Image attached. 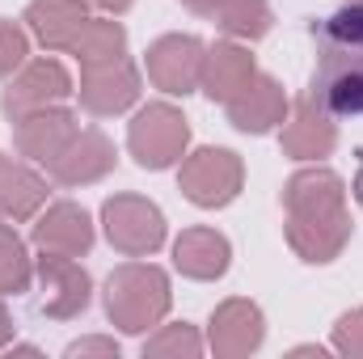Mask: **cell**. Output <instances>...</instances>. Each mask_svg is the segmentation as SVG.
Segmentation results:
<instances>
[{"label": "cell", "mask_w": 363, "mask_h": 359, "mask_svg": "<svg viewBox=\"0 0 363 359\" xmlns=\"http://www.w3.org/2000/svg\"><path fill=\"white\" fill-rule=\"evenodd\" d=\"M283 216H287V245L304 263H334L351 241L347 182L325 165H308L287 178Z\"/></svg>", "instance_id": "cell-1"}, {"label": "cell", "mask_w": 363, "mask_h": 359, "mask_svg": "<svg viewBox=\"0 0 363 359\" xmlns=\"http://www.w3.org/2000/svg\"><path fill=\"white\" fill-rule=\"evenodd\" d=\"M308 97L330 118L363 114V4L330 13L313 30V89Z\"/></svg>", "instance_id": "cell-2"}, {"label": "cell", "mask_w": 363, "mask_h": 359, "mask_svg": "<svg viewBox=\"0 0 363 359\" xmlns=\"http://www.w3.org/2000/svg\"><path fill=\"white\" fill-rule=\"evenodd\" d=\"M174 304L169 275L152 263H123L106 279V317L123 334H148Z\"/></svg>", "instance_id": "cell-3"}, {"label": "cell", "mask_w": 363, "mask_h": 359, "mask_svg": "<svg viewBox=\"0 0 363 359\" xmlns=\"http://www.w3.org/2000/svg\"><path fill=\"white\" fill-rule=\"evenodd\" d=\"M186 144H190V123L169 101H148L127 123V148H131L135 165H144V170L178 165L186 157Z\"/></svg>", "instance_id": "cell-4"}, {"label": "cell", "mask_w": 363, "mask_h": 359, "mask_svg": "<svg viewBox=\"0 0 363 359\" xmlns=\"http://www.w3.org/2000/svg\"><path fill=\"white\" fill-rule=\"evenodd\" d=\"M106 241L127 258H148L165 245V216L144 194H114L101 203Z\"/></svg>", "instance_id": "cell-5"}, {"label": "cell", "mask_w": 363, "mask_h": 359, "mask_svg": "<svg viewBox=\"0 0 363 359\" xmlns=\"http://www.w3.org/2000/svg\"><path fill=\"white\" fill-rule=\"evenodd\" d=\"M241 182H245V165L228 148H199V153L182 157L178 186L194 207H207V211L228 207L241 194Z\"/></svg>", "instance_id": "cell-6"}, {"label": "cell", "mask_w": 363, "mask_h": 359, "mask_svg": "<svg viewBox=\"0 0 363 359\" xmlns=\"http://www.w3.org/2000/svg\"><path fill=\"white\" fill-rule=\"evenodd\" d=\"M34 279H38V313L51 321H72L89 309L93 300V279L89 270L81 267L68 254H51L43 250V258L34 263Z\"/></svg>", "instance_id": "cell-7"}, {"label": "cell", "mask_w": 363, "mask_h": 359, "mask_svg": "<svg viewBox=\"0 0 363 359\" xmlns=\"http://www.w3.org/2000/svg\"><path fill=\"white\" fill-rule=\"evenodd\" d=\"M72 77L60 60L43 55V60H26L9 85H4V97H0V110L17 123L21 114H34V110H47V106H64L72 97Z\"/></svg>", "instance_id": "cell-8"}, {"label": "cell", "mask_w": 363, "mask_h": 359, "mask_svg": "<svg viewBox=\"0 0 363 359\" xmlns=\"http://www.w3.org/2000/svg\"><path fill=\"white\" fill-rule=\"evenodd\" d=\"M203 60H207V47L194 38V34H165L148 47L144 55V72L148 81L169 97H186V93L199 89L203 81Z\"/></svg>", "instance_id": "cell-9"}, {"label": "cell", "mask_w": 363, "mask_h": 359, "mask_svg": "<svg viewBox=\"0 0 363 359\" xmlns=\"http://www.w3.org/2000/svg\"><path fill=\"white\" fill-rule=\"evenodd\" d=\"M81 106L89 114H123L127 106H135L140 97V68L118 55V60H106V64H85L81 68Z\"/></svg>", "instance_id": "cell-10"}, {"label": "cell", "mask_w": 363, "mask_h": 359, "mask_svg": "<svg viewBox=\"0 0 363 359\" xmlns=\"http://www.w3.org/2000/svg\"><path fill=\"white\" fill-rule=\"evenodd\" d=\"M267 338V317L254 300H224L211 313L207 326V347L220 359H245L254 355Z\"/></svg>", "instance_id": "cell-11"}, {"label": "cell", "mask_w": 363, "mask_h": 359, "mask_svg": "<svg viewBox=\"0 0 363 359\" xmlns=\"http://www.w3.org/2000/svg\"><path fill=\"white\" fill-rule=\"evenodd\" d=\"M279 144H283V153H287L291 161H321V157L334 153L338 127H334V118H330L313 97H300V101L287 106Z\"/></svg>", "instance_id": "cell-12"}, {"label": "cell", "mask_w": 363, "mask_h": 359, "mask_svg": "<svg viewBox=\"0 0 363 359\" xmlns=\"http://www.w3.org/2000/svg\"><path fill=\"white\" fill-rule=\"evenodd\" d=\"M81 131L77 114L64 110V106H47V110H34V114H21L13 123V144L26 161H38L47 165L51 157H60L68 148V140Z\"/></svg>", "instance_id": "cell-13"}, {"label": "cell", "mask_w": 363, "mask_h": 359, "mask_svg": "<svg viewBox=\"0 0 363 359\" xmlns=\"http://www.w3.org/2000/svg\"><path fill=\"white\" fill-rule=\"evenodd\" d=\"M287 106H291V101H287L283 85H279L274 77H267V72H258L224 110H228V123H233L237 131H245V136H267L274 127H283Z\"/></svg>", "instance_id": "cell-14"}, {"label": "cell", "mask_w": 363, "mask_h": 359, "mask_svg": "<svg viewBox=\"0 0 363 359\" xmlns=\"http://www.w3.org/2000/svg\"><path fill=\"white\" fill-rule=\"evenodd\" d=\"M114 170V144L101 131H77L60 157L47 161V178L60 186H89Z\"/></svg>", "instance_id": "cell-15"}, {"label": "cell", "mask_w": 363, "mask_h": 359, "mask_svg": "<svg viewBox=\"0 0 363 359\" xmlns=\"http://www.w3.org/2000/svg\"><path fill=\"white\" fill-rule=\"evenodd\" d=\"M21 21L47 51H72V43L89 26V4L85 0H30Z\"/></svg>", "instance_id": "cell-16"}, {"label": "cell", "mask_w": 363, "mask_h": 359, "mask_svg": "<svg viewBox=\"0 0 363 359\" xmlns=\"http://www.w3.org/2000/svg\"><path fill=\"white\" fill-rule=\"evenodd\" d=\"M34 245L38 250H51V254H68V258H81L93 250V220L85 207L77 203H51L38 220H34Z\"/></svg>", "instance_id": "cell-17"}, {"label": "cell", "mask_w": 363, "mask_h": 359, "mask_svg": "<svg viewBox=\"0 0 363 359\" xmlns=\"http://www.w3.org/2000/svg\"><path fill=\"white\" fill-rule=\"evenodd\" d=\"M254 77H258V64H254V55H250L241 43H216V47H207L199 89L207 93L211 101L228 106V101L245 89Z\"/></svg>", "instance_id": "cell-18"}, {"label": "cell", "mask_w": 363, "mask_h": 359, "mask_svg": "<svg viewBox=\"0 0 363 359\" xmlns=\"http://www.w3.org/2000/svg\"><path fill=\"white\" fill-rule=\"evenodd\" d=\"M228 263H233V245L216 228H182V237L174 241V267L186 279L211 283L228 270Z\"/></svg>", "instance_id": "cell-19"}, {"label": "cell", "mask_w": 363, "mask_h": 359, "mask_svg": "<svg viewBox=\"0 0 363 359\" xmlns=\"http://www.w3.org/2000/svg\"><path fill=\"white\" fill-rule=\"evenodd\" d=\"M47 178L30 170L26 161H13L0 153V216L4 220H34L47 203Z\"/></svg>", "instance_id": "cell-20"}, {"label": "cell", "mask_w": 363, "mask_h": 359, "mask_svg": "<svg viewBox=\"0 0 363 359\" xmlns=\"http://www.w3.org/2000/svg\"><path fill=\"white\" fill-rule=\"evenodd\" d=\"M68 55H77L81 68L127 55V30H123V21H114V17H89V26L81 30V38L72 43Z\"/></svg>", "instance_id": "cell-21"}, {"label": "cell", "mask_w": 363, "mask_h": 359, "mask_svg": "<svg viewBox=\"0 0 363 359\" xmlns=\"http://www.w3.org/2000/svg\"><path fill=\"white\" fill-rule=\"evenodd\" d=\"M207 21H216L228 38H250L254 43L271 30V4L267 0H220Z\"/></svg>", "instance_id": "cell-22"}, {"label": "cell", "mask_w": 363, "mask_h": 359, "mask_svg": "<svg viewBox=\"0 0 363 359\" xmlns=\"http://www.w3.org/2000/svg\"><path fill=\"white\" fill-rule=\"evenodd\" d=\"M34 283V258L26 254V241L4 224L0 228V296H21Z\"/></svg>", "instance_id": "cell-23"}, {"label": "cell", "mask_w": 363, "mask_h": 359, "mask_svg": "<svg viewBox=\"0 0 363 359\" xmlns=\"http://www.w3.org/2000/svg\"><path fill=\"white\" fill-rule=\"evenodd\" d=\"M203 355V338L194 326H161L148 343H144V359H194Z\"/></svg>", "instance_id": "cell-24"}, {"label": "cell", "mask_w": 363, "mask_h": 359, "mask_svg": "<svg viewBox=\"0 0 363 359\" xmlns=\"http://www.w3.org/2000/svg\"><path fill=\"white\" fill-rule=\"evenodd\" d=\"M26 60H30V34L17 21L0 17V81H9Z\"/></svg>", "instance_id": "cell-25"}, {"label": "cell", "mask_w": 363, "mask_h": 359, "mask_svg": "<svg viewBox=\"0 0 363 359\" xmlns=\"http://www.w3.org/2000/svg\"><path fill=\"white\" fill-rule=\"evenodd\" d=\"M334 351L351 355V359H363V309H351V313L338 317V326H334Z\"/></svg>", "instance_id": "cell-26"}, {"label": "cell", "mask_w": 363, "mask_h": 359, "mask_svg": "<svg viewBox=\"0 0 363 359\" xmlns=\"http://www.w3.org/2000/svg\"><path fill=\"white\" fill-rule=\"evenodd\" d=\"M64 355H110V359H118V343H114V338H81V343H68Z\"/></svg>", "instance_id": "cell-27"}, {"label": "cell", "mask_w": 363, "mask_h": 359, "mask_svg": "<svg viewBox=\"0 0 363 359\" xmlns=\"http://www.w3.org/2000/svg\"><path fill=\"white\" fill-rule=\"evenodd\" d=\"M89 9H97V13H106V17H118V13H127L135 0H85Z\"/></svg>", "instance_id": "cell-28"}, {"label": "cell", "mask_w": 363, "mask_h": 359, "mask_svg": "<svg viewBox=\"0 0 363 359\" xmlns=\"http://www.w3.org/2000/svg\"><path fill=\"white\" fill-rule=\"evenodd\" d=\"M13 343V317H9V309H4V296H0V351Z\"/></svg>", "instance_id": "cell-29"}, {"label": "cell", "mask_w": 363, "mask_h": 359, "mask_svg": "<svg viewBox=\"0 0 363 359\" xmlns=\"http://www.w3.org/2000/svg\"><path fill=\"white\" fill-rule=\"evenodd\" d=\"M182 4H186V9H190V13H199V17H211V13H216V4H220V0H182Z\"/></svg>", "instance_id": "cell-30"}, {"label": "cell", "mask_w": 363, "mask_h": 359, "mask_svg": "<svg viewBox=\"0 0 363 359\" xmlns=\"http://www.w3.org/2000/svg\"><path fill=\"white\" fill-rule=\"evenodd\" d=\"M351 190H355V203L363 207V165H359V174H355V186H351Z\"/></svg>", "instance_id": "cell-31"}, {"label": "cell", "mask_w": 363, "mask_h": 359, "mask_svg": "<svg viewBox=\"0 0 363 359\" xmlns=\"http://www.w3.org/2000/svg\"><path fill=\"white\" fill-rule=\"evenodd\" d=\"M0 228H4V216H0Z\"/></svg>", "instance_id": "cell-32"}, {"label": "cell", "mask_w": 363, "mask_h": 359, "mask_svg": "<svg viewBox=\"0 0 363 359\" xmlns=\"http://www.w3.org/2000/svg\"><path fill=\"white\" fill-rule=\"evenodd\" d=\"M351 4H363V0H351Z\"/></svg>", "instance_id": "cell-33"}]
</instances>
